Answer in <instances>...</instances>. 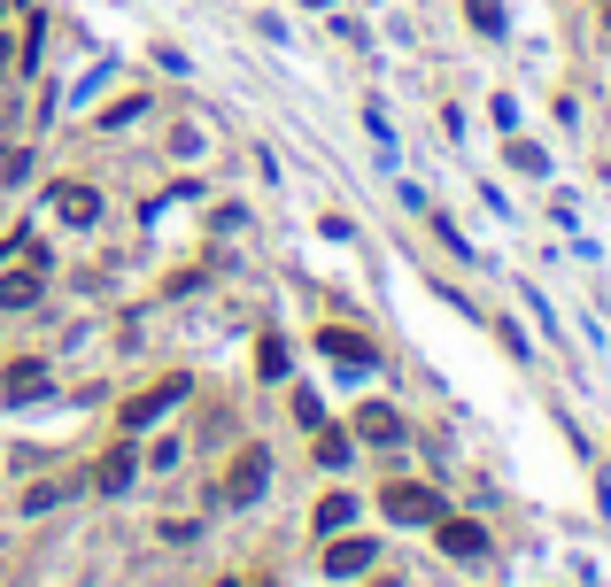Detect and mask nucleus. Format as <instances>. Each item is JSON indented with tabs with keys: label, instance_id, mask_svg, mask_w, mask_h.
I'll return each instance as SVG.
<instances>
[{
	"label": "nucleus",
	"instance_id": "4468645a",
	"mask_svg": "<svg viewBox=\"0 0 611 587\" xmlns=\"http://www.w3.org/2000/svg\"><path fill=\"white\" fill-rule=\"evenodd\" d=\"M464 16H472V31H487V39L503 31V8H495V0H464Z\"/></svg>",
	"mask_w": 611,
	"mask_h": 587
},
{
	"label": "nucleus",
	"instance_id": "7ed1b4c3",
	"mask_svg": "<svg viewBox=\"0 0 611 587\" xmlns=\"http://www.w3.org/2000/svg\"><path fill=\"white\" fill-rule=\"evenodd\" d=\"M264 479H272L264 448H240V456L225 464V495H233V503H256V495H264Z\"/></svg>",
	"mask_w": 611,
	"mask_h": 587
},
{
	"label": "nucleus",
	"instance_id": "dca6fc26",
	"mask_svg": "<svg viewBox=\"0 0 611 587\" xmlns=\"http://www.w3.org/2000/svg\"><path fill=\"white\" fill-rule=\"evenodd\" d=\"M295 426H309V434L325 426V410H317V395H295Z\"/></svg>",
	"mask_w": 611,
	"mask_h": 587
},
{
	"label": "nucleus",
	"instance_id": "2eb2a0df",
	"mask_svg": "<svg viewBox=\"0 0 611 587\" xmlns=\"http://www.w3.org/2000/svg\"><path fill=\"white\" fill-rule=\"evenodd\" d=\"M317 464L341 471V464H348V434H325V426H317Z\"/></svg>",
	"mask_w": 611,
	"mask_h": 587
},
{
	"label": "nucleus",
	"instance_id": "20e7f679",
	"mask_svg": "<svg viewBox=\"0 0 611 587\" xmlns=\"http://www.w3.org/2000/svg\"><path fill=\"white\" fill-rule=\"evenodd\" d=\"M39 395H47V364L39 356H23V364L0 371V402H39Z\"/></svg>",
	"mask_w": 611,
	"mask_h": 587
},
{
	"label": "nucleus",
	"instance_id": "9b49d317",
	"mask_svg": "<svg viewBox=\"0 0 611 587\" xmlns=\"http://www.w3.org/2000/svg\"><path fill=\"white\" fill-rule=\"evenodd\" d=\"M39 294H47V279H39V263H31V271H8V279H0V309H31Z\"/></svg>",
	"mask_w": 611,
	"mask_h": 587
},
{
	"label": "nucleus",
	"instance_id": "6e6552de",
	"mask_svg": "<svg viewBox=\"0 0 611 587\" xmlns=\"http://www.w3.org/2000/svg\"><path fill=\"white\" fill-rule=\"evenodd\" d=\"M317 340H325V356H333V364H364V371H372V340H364V332H348V325H325Z\"/></svg>",
	"mask_w": 611,
	"mask_h": 587
},
{
	"label": "nucleus",
	"instance_id": "9d476101",
	"mask_svg": "<svg viewBox=\"0 0 611 587\" xmlns=\"http://www.w3.org/2000/svg\"><path fill=\"white\" fill-rule=\"evenodd\" d=\"M325 573H333V580L372 573V541H333V549H325Z\"/></svg>",
	"mask_w": 611,
	"mask_h": 587
},
{
	"label": "nucleus",
	"instance_id": "0eeeda50",
	"mask_svg": "<svg viewBox=\"0 0 611 587\" xmlns=\"http://www.w3.org/2000/svg\"><path fill=\"white\" fill-rule=\"evenodd\" d=\"M55 209H62V225H93V217H101V193L78 186V178H62V186H55Z\"/></svg>",
	"mask_w": 611,
	"mask_h": 587
},
{
	"label": "nucleus",
	"instance_id": "f8f14e48",
	"mask_svg": "<svg viewBox=\"0 0 611 587\" xmlns=\"http://www.w3.org/2000/svg\"><path fill=\"white\" fill-rule=\"evenodd\" d=\"M348 518H356V503H348V495H325V503H317V534H341Z\"/></svg>",
	"mask_w": 611,
	"mask_h": 587
},
{
	"label": "nucleus",
	"instance_id": "1a4fd4ad",
	"mask_svg": "<svg viewBox=\"0 0 611 587\" xmlns=\"http://www.w3.org/2000/svg\"><path fill=\"white\" fill-rule=\"evenodd\" d=\"M356 434L380 440V448H395V440H403V418H395L387 402H364V410H356Z\"/></svg>",
	"mask_w": 611,
	"mask_h": 587
},
{
	"label": "nucleus",
	"instance_id": "39448f33",
	"mask_svg": "<svg viewBox=\"0 0 611 587\" xmlns=\"http://www.w3.org/2000/svg\"><path fill=\"white\" fill-rule=\"evenodd\" d=\"M132 471H140V448H125V440H117V448H101L93 487H101V495H125V487H132Z\"/></svg>",
	"mask_w": 611,
	"mask_h": 587
},
{
	"label": "nucleus",
	"instance_id": "f257e3e1",
	"mask_svg": "<svg viewBox=\"0 0 611 587\" xmlns=\"http://www.w3.org/2000/svg\"><path fill=\"white\" fill-rule=\"evenodd\" d=\"M380 510H387L395 526H442V518H450V503H442L434 487H418V479H387V487H380Z\"/></svg>",
	"mask_w": 611,
	"mask_h": 587
},
{
	"label": "nucleus",
	"instance_id": "f03ea898",
	"mask_svg": "<svg viewBox=\"0 0 611 587\" xmlns=\"http://www.w3.org/2000/svg\"><path fill=\"white\" fill-rule=\"evenodd\" d=\"M170 402H186V379H155V387H140V395L125 402V418H117V426H125V434H140V426H155Z\"/></svg>",
	"mask_w": 611,
	"mask_h": 587
},
{
	"label": "nucleus",
	"instance_id": "f3484780",
	"mask_svg": "<svg viewBox=\"0 0 611 587\" xmlns=\"http://www.w3.org/2000/svg\"><path fill=\"white\" fill-rule=\"evenodd\" d=\"M380 587H395V580H380Z\"/></svg>",
	"mask_w": 611,
	"mask_h": 587
},
{
	"label": "nucleus",
	"instance_id": "423d86ee",
	"mask_svg": "<svg viewBox=\"0 0 611 587\" xmlns=\"http://www.w3.org/2000/svg\"><path fill=\"white\" fill-rule=\"evenodd\" d=\"M434 534H442L450 557H487V526H480V518H442Z\"/></svg>",
	"mask_w": 611,
	"mask_h": 587
},
{
	"label": "nucleus",
	"instance_id": "ddd939ff",
	"mask_svg": "<svg viewBox=\"0 0 611 587\" xmlns=\"http://www.w3.org/2000/svg\"><path fill=\"white\" fill-rule=\"evenodd\" d=\"M256 371H264V379H287V340H264V348H256Z\"/></svg>",
	"mask_w": 611,
	"mask_h": 587
}]
</instances>
